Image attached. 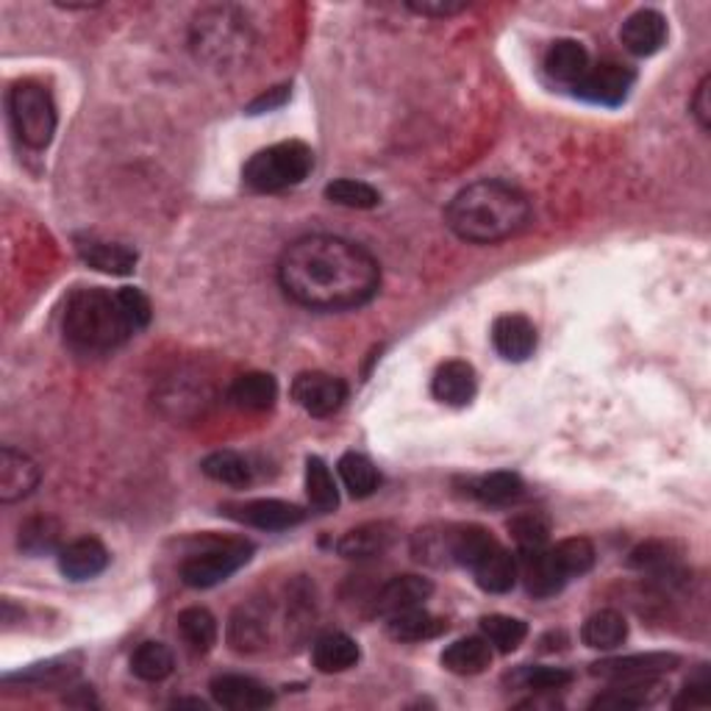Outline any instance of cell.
<instances>
[{
    "mask_svg": "<svg viewBox=\"0 0 711 711\" xmlns=\"http://www.w3.org/2000/svg\"><path fill=\"white\" fill-rule=\"evenodd\" d=\"M109 567V551L103 542L83 536V540L70 542L59 551V570L70 581H89Z\"/></svg>",
    "mask_w": 711,
    "mask_h": 711,
    "instance_id": "obj_16",
    "label": "cell"
},
{
    "mask_svg": "<svg viewBox=\"0 0 711 711\" xmlns=\"http://www.w3.org/2000/svg\"><path fill=\"white\" fill-rule=\"evenodd\" d=\"M326 198L345 209H375L381 204L378 189L364 181H354V178H339V181L328 184Z\"/></svg>",
    "mask_w": 711,
    "mask_h": 711,
    "instance_id": "obj_41",
    "label": "cell"
},
{
    "mask_svg": "<svg viewBox=\"0 0 711 711\" xmlns=\"http://www.w3.org/2000/svg\"><path fill=\"white\" fill-rule=\"evenodd\" d=\"M445 670L456 675H478L492 664V645L484 636H467L456 640L445 653H442Z\"/></svg>",
    "mask_w": 711,
    "mask_h": 711,
    "instance_id": "obj_27",
    "label": "cell"
},
{
    "mask_svg": "<svg viewBox=\"0 0 711 711\" xmlns=\"http://www.w3.org/2000/svg\"><path fill=\"white\" fill-rule=\"evenodd\" d=\"M434 595V584L423 575H397L389 584L381 586V592L375 595V614L381 618H392V614L408 612V609L423 606L428 598Z\"/></svg>",
    "mask_w": 711,
    "mask_h": 711,
    "instance_id": "obj_13",
    "label": "cell"
},
{
    "mask_svg": "<svg viewBox=\"0 0 711 711\" xmlns=\"http://www.w3.org/2000/svg\"><path fill=\"white\" fill-rule=\"evenodd\" d=\"M287 98H289V87H276V89H270L267 95H261V98H256L254 103L248 106V111H250V115L273 111V109H278V106L287 103Z\"/></svg>",
    "mask_w": 711,
    "mask_h": 711,
    "instance_id": "obj_50",
    "label": "cell"
},
{
    "mask_svg": "<svg viewBox=\"0 0 711 711\" xmlns=\"http://www.w3.org/2000/svg\"><path fill=\"white\" fill-rule=\"evenodd\" d=\"M523 556V564H520V573H523L525 590L534 598H553L556 592L564 590L567 584V575L562 573V567L556 564L553 553L547 547H540V551H525L520 553Z\"/></svg>",
    "mask_w": 711,
    "mask_h": 711,
    "instance_id": "obj_19",
    "label": "cell"
},
{
    "mask_svg": "<svg viewBox=\"0 0 711 711\" xmlns=\"http://www.w3.org/2000/svg\"><path fill=\"white\" fill-rule=\"evenodd\" d=\"M200 470H204V475H209L211 481L226 486H248L250 481H254V467H250V462L234 451L209 453V456L200 462Z\"/></svg>",
    "mask_w": 711,
    "mask_h": 711,
    "instance_id": "obj_31",
    "label": "cell"
},
{
    "mask_svg": "<svg viewBox=\"0 0 711 711\" xmlns=\"http://www.w3.org/2000/svg\"><path fill=\"white\" fill-rule=\"evenodd\" d=\"M315 167V154L304 142H278L250 156L243 178L254 192H282L298 187Z\"/></svg>",
    "mask_w": 711,
    "mask_h": 711,
    "instance_id": "obj_4",
    "label": "cell"
},
{
    "mask_svg": "<svg viewBox=\"0 0 711 711\" xmlns=\"http://www.w3.org/2000/svg\"><path fill=\"white\" fill-rule=\"evenodd\" d=\"M76 250L89 267L109 276H128L137 267V250L98 237H76Z\"/></svg>",
    "mask_w": 711,
    "mask_h": 711,
    "instance_id": "obj_18",
    "label": "cell"
},
{
    "mask_svg": "<svg viewBox=\"0 0 711 711\" xmlns=\"http://www.w3.org/2000/svg\"><path fill=\"white\" fill-rule=\"evenodd\" d=\"M223 514L237 523L250 525V529L261 531H287L295 525L304 523L306 512L295 503L276 501V497H259V501H245V503H226Z\"/></svg>",
    "mask_w": 711,
    "mask_h": 711,
    "instance_id": "obj_9",
    "label": "cell"
},
{
    "mask_svg": "<svg viewBox=\"0 0 711 711\" xmlns=\"http://www.w3.org/2000/svg\"><path fill=\"white\" fill-rule=\"evenodd\" d=\"M625 50L634 56H653L668 42V20L656 9H640L620 28Z\"/></svg>",
    "mask_w": 711,
    "mask_h": 711,
    "instance_id": "obj_15",
    "label": "cell"
},
{
    "mask_svg": "<svg viewBox=\"0 0 711 711\" xmlns=\"http://www.w3.org/2000/svg\"><path fill=\"white\" fill-rule=\"evenodd\" d=\"M209 690L217 707L231 711H259L273 703V692L248 675H217Z\"/></svg>",
    "mask_w": 711,
    "mask_h": 711,
    "instance_id": "obj_12",
    "label": "cell"
},
{
    "mask_svg": "<svg viewBox=\"0 0 711 711\" xmlns=\"http://www.w3.org/2000/svg\"><path fill=\"white\" fill-rule=\"evenodd\" d=\"M39 484V467L28 453L6 445L0 451V501L14 503L31 495Z\"/></svg>",
    "mask_w": 711,
    "mask_h": 711,
    "instance_id": "obj_14",
    "label": "cell"
},
{
    "mask_svg": "<svg viewBox=\"0 0 711 711\" xmlns=\"http://www.w3.org/2000/svg\"><path fill=\"white\" fill-rule=\"evenodd\" d=\"M431 392L445 406H467L478 392V378L467 362H445L434 373Z\"/></svg>",
    "mask_w": 711,
    "mask_h": 711,
    "instance_id": "obj_20",
    "label": "cell"
},
{
    "mask_svg": "<svg viewBox=\"0 0 711 711\" xmlns=\"http://www.w3.org/2000/svg\"><path fill=\"white\" fill-rule=\"evenodd\" d=\"M61 542V525L53 517H33L20 529V547L31 556L56 551Z\"/></svg>",
    "mask_w": 711,
    "mask_h": 711,
    "instance_id": "obj_40",
    "label": "cell"
},
{
    "mask_svg": "<svg viewBox=\"0 0 711 711\" xmlns=\"http://www.w3.org/2000/svg\"><path fill=\"white\" fill-rule=\"evenodd\" d=\"M475 581L484 592H492V595H503V592L512 590L517 584V575H520V564L506 547L497 545L495 551L486 553L478 564L473 567Z\"/></svg>",
    "mask_w": 711,
    "mask_h": 711,
    "instance_id": "obj_23",
    "label": "cell"
},
{
    "mask_svg": "<svg viewBox=\"0 0 711 711\" xmlns=\"http://www.w3.org/2000/svg\"><path fill=\"white\" fill-rule=\"evenodd\" d=\"M337 467L350 497H369L381 486L378 467L367 456H362V453H345Z\"/></svg>",
    "mask_w": 711,
    "mask_h": 711,
    "instance_id": "obj_36",
    "label": "cell"
},
{
    "mask_svg": "<svg viewBox=\"0 0 711 711\" xmlns=\"http://www.w3.org/2000/svg\"><path fill=\"white\" fill-rule=\"evenodd\" d=\"M629 564L642 570V573L673 575L679 570V553H673V545H668V542H645L631 553Z\"/></svg>",
    "mask_w": 711,
    "mask_h": 711,
    "instance_id": "obj_39",
    "label": "cell"
},
{
    "mask_svg": "<svg viewBox=\"0 0 711 711\" xmlns=\"http://www.w3.org/2000/svg\"><path fill=\"white\" fill-rule=\"evenodd\" d=\"M228 642L234 651L254 653L267 642V618L259 606H243L228 623Z\"/></svg>",
    "mask_w": 711,
    "mask_h": 711,
    "instance_id": "obj_29",
    "label": "cell"
},
{
    "mask_svg": "<svg viewBox=\"0 0 711 711\" xmlns=\"http://www.w3.org/2000/svg\"><path fill=\"white\" fill-rule=\"evenodd\" d=\"M358 645L356 640H350L348 634H339V631H332V634L320 636L315 642V651H312V659H315V668L320 673H345V670L356 668L358 662Z\"/></svg>",
    "mask_w": 711,
    "mask_h": 711,
    "instance_id": "obj_26",
    "label": "cell"
},
{
    "mask_svg": "<svg viewBox=\"0 0 711 711\" xmlns=\"http://www.w3.org/2000/svg\"><path fill=\"white\" fill-rule=\"evenodd\" d=\"M176 670V659L165 642H142L131 653V673L142 681H165Z\"/></svg>",
    "mask_w": 711,
    "mask_h": 711,
    "instance_id": "obj_34",
    "label": "cell"
},
{
    "mask_svg": "<svg viewBox=\"0 0 711 711\" xmlns=\"http://www.w3.org/2000/svg\"><path fill=\"white\" fill-rule=\"evenodd\" d=\"M681 659L675 653H634V656L606 659L592 664V675H601L609 681H636V679H659L662 673L679 668Z\"/></svg>",
    "mask_w": 711,
    "mask_h": 711,
    "instance_id": "obj_11",
    "label": "cell"
},
{
    "mask_svg": "<svg viewBox=\"0 0 711 711\" xmlns=\"http://www.w3.org/2000/svg\"><path fill=\"white\" fill-rule=\"evenodd\" d=\"M78 668H70V659H53V662L33 664V668L20 670L14 675H6V681H22V684H37V687H53L61 681H70L76 675Z\"/></svg>",
    "mask_w": 711,
    "mask_h": 711,
    "instance_id": "obj_42",
    "label": "cell"
},
{
    "mask_svg": "<svg viewBox=\"0 0 711 711\" xmlns=\"http://www.w3.org/2000/svg\"><path fill=\"white\" fill-rule=\"evenodd\" d=\"M497 540L481 525H458L451 529V562L473 570L490 551H495Z\"/></svg>",
    "mask_w": 711,
    "mask_h": 711,
    "instance_id": "obj_30",
    "label": "cell"
},
{
    "mask_svg": "<svg viewBox=\"0 0 711 711\" xmlns=\"http://www.w3.org/2000/svg\"><path fill=\"white\" fill-rule=\"evenodd\" d=\"M551 553L567 579L590 573L592 564H595V545H592L586 536H570V540H562Z\"/></svg>",
    "mask_w": 711,
    "mask_h": 711,
    "instance_id": "obj_38",
    "label": "cell"
},
{
    "mask_svg": "<svg viewBox=\"0 0 711 711\" xmlns=\"http://www.w3.org/2000/svg\"><path fill=\"white\" fill-rule=\"evenodd\" d=\"M629 636V623L620 612L614 609H603V612H595L581 629V640H584L586 648L592 651H614L620 648Z\"/></svg>",
    "mask_w": 711,
    "mask_h": 711,
    "instance_id": "obj_28",
    "label": "cell"
},
{
    "mask_svg": "<svg viewBox=\"0 0 711 711\" xmlns=\"http://www.w3.org/2000/svg\"><path fill=\"white\" fill-rule=\"evenodd\" d=\"M250 556H254V545L250 542H217V545L206 547V551L192 553L181 564V581L187 586H192V590H211V586L231 579L239 567H245L250 562Z\"/></svg>",
    "mask_w": 711,
    "mask_h": 711,
    "instance_id": "obj_7",
    "label": "cell"
},
{
    "mask_svg": "<svg viewBox=\"0 0 711 711\" xmlns=\"http://www.w3.org/2000/svg\"><path fill=\"white\" fill-rule=\"evenodd\" d=\"M178 631L195 653H209L217 645V620L204 606L184 609L178 614Z\"/></svg>",
    "mask_w": 711,
    "mask_h": 711,
    "instance_id": "obj_32",
    "label": "cell"
},
{
    "mask_svg": "<svg viewBox=\"0 0 711 711\" xmlns=\"http://www.w3.org/2000/svg\"><path fill=\"white\" fill-rule=\"evenodd\" d=\"M117 300H120V309L122 315H126L131 332L134 334L142 332V328L150 323V300L134 287H122L120 293H117Z\"/></svg>",
    "mask_w": 711,
    "mask_h": 711,
    "instance_id": "obj_46",
    "label": "cell"
},
{
    "mask_svg": "<svg viewBox=\"0 0 711 711\" xmlns=\"http://www.w3.org/2000/svg\"><path fill=\"white\" fill-rule=\"evenodd\" d=\"M508 531H512L520 553L540 551V547H545L547 534H551L545 517H540V514H520V517H514L512 523H508Z\"/></svg>",
    "mask_w": 711,
    "mask_h": 711,
    "instance_id": "obj_43",
    "label": "cell"
},
{
    "mask_svg": "<svg viewBox=\"0 0 711 711\" xmlns=\"http://www.w3.org/2000/svg\"><path fill=\"white\" fill-rule=\"evenodd\" d=\"M9 117L22 145L31 150H45L56 134V106L45 87L33 81H20L9 92Z\"/></svg>",
    "mask_w": 711,
    "mask_h": 711,
    "instance_id": "obj_6",
    "label": "cell"
},
{
    "mask_svg": "<svg viewBox=\"0 0 711 711\" xmlns=\"http://www.w3.org/2000/svg\"><path fill=\"white\" fill-rule=\"evenodd\" d=\"M445 629H447L445 620L434 618V614L425 612L423 606L386 618V634L397 642L434 640V636H440Z\"/></svg>",
    "mask_w": 711,
    "mask_h": 711,
    "instance_id": "obj_25",
    "label": "cell"
},
{
    "mask_svg": "<svg viewBox=\"0 0 711 711\" xmlns=\"http://www.w3.org/2000/svg\"><path fill=\"white\" fill-rule=\"evenodd\" d=\"M711 78L707 76L701 83H698L695 89V98H692V115H695V120L701 122L703 131H709L711 126Z\"/></svg>",
    "mask_w": 711,
    "mask_h": 711,
    "instance_id": "obj_49",
    "label": "cell"
},
{
    "mask_svg": "<svg viewBox=\"0 0 711 711\" xmlns=\"http://www.w3.org/2000/svg\"><path fill=\"white\" fill-rule=\"evenodd\" d=\"M392 542H395V529L389 523H364L337 542V553L350 562H364V559L384 556Z\"/></svg>",
    "mask_w": 711,
    "mask_h": 711,
    "instance_id": "obj_21",
    "label": "cell"
},
{
    "mask_svg": "<svg viewBox=\"0 0 711 711\" xmlns=\"http://www.w3.org/2000/svg\"><path fill=\"white\" fill-rule=\"evenodd\" d=\"M481 634L495 651L514 653L529 636V625L517 618H508V614H490V618L481 620Z\"/></svg>",
    "mask_w": 711,
    "mask_h": 711,
    "instance_id": "obj_37",
    "label": "cell"
},
{
    "mask_svg": "<svg viewBox=\"0 0 711 711\" xmlns=\"http://www.w3.org/2000/svg\"><path fill=\"white\" fill-rule=\"evenodd\" d=\"M414 556L428 564L451 562V529H425L414 536Z\"/></svg>",
    "mask_w": 711,
    "mask_h": 711,
    "instance_id": "obj_44",
    "label": "cell"
},
{
    "mask_svg": "<svg viewBox=\"0 0 711 711\" xmlns=\"http://www.w3.org/2000/svg\"><path fill=\"white\" fill-rule=\"evenodd\" d=\"M245 17L237 9H215L200 11L198 20L192 28V45L198 50V56H204L206 61H215V65H228L234 59H243L248 53L250 33L245 26Z\"/></svg>",
    "mask_w": 711,
    "mask_h": 711,
    "instance_id": "obj_5",
    "label": "cell"
},
{
    "mask_svg": "<svg viewBox=\"0 0 711 711\" xmlns=\"http://www.w3.org/2000/svg\"><path fill=\"white\" fill-rule=\"evenodd\" d=\"M709 690H711V684H709L707 673H703L701 679L690 681V684H687L684 695H681L679 701H675V707H690V709L709 707V701H711V692Z\"/></svg>",
    "mask_w": 711,
    "mask_h": 711,
    "instance_id": "obj_48",
    "label": "cell"
},
{
    "mask_svg": "<svg viewBox=\"0 0 711 711\" xmlns=\"http://www.w3.org/2000/svg\"><path fill=\"white\" fill-rule=\"evenodd\" d=\"M590 53L575 39H556L545 53V70L553 81L575 87L590 70Z\"/></svg>",
    "mask_w": 711,
    "mask_h": 711,
    "instance_id": "obj_22",
    "label": "cell"
},
{
    "mask_svg": "<svg viewBox=\"0 0 711 711\" xmlns=\"http://www.w3.org/2000/svg\"><path fill=\"white\" fill-rule=\"evenodd\" d=\"M117 293L106 289H78L67 300L65 339L81 354H109L131 337Z\"/></svg>",
    "mask_w": 711,
    "mask_h": 711,
    "instance_id": "obj_3",
    "label": "cell"
},
{
    "mask_svg": "<svg viewBox=\"0 0 711 711\" xmlns=\"http://www.w3.org/2000/svg\"><path fill=\"white\" fill-rule=\"evenodd\" d=\"M278 284L289 300L306 309L345 312L375 298L381 267L350 239L312 234L287 245L278 261Z\"/></svg>",
    "mask_w": 711,
    "mask_h": 711,
    "instance_id": "obj_1",
    "label": "cell"
},
{
    "mask_svg": "<svg viewBox=\"0 0 711 711\" xmlns=\"http://www.w3.org/2000/svg\"><path fill=\"white\" fill-rule=\"evenodd\" d=\"M234 406L245 412H267L278 397V384L270 373H245L228 389Z\"/></svg>",
    "mask_w": 711,
    "mask_h": 711,
    "instance_id": "obj_24",
    "label": "cell"
},
{
    "mask_svg": "<svg viewBox=\"0 0 711 711\" xmlns=\"http://www.w3.org/2000/svg\"><path fill=\"white\" fill-rule=\"evenodd\" d=\"M306 495H309L312 508L320 514L334 512L339 506V492L334 484V475L320 456L306 458Z\"/></svg>",
    "mask_w": 711,
    "mask_h": 711,
    "instance_id": "obj_33",
    "label": "cell"
},
{
    "mask_svg": "<svg viewBox=\"0 0 711 711\" xmlns=\"http://www.w3.org/2000/svg\"><path fill=\"white\" fill-rule=\"evenodd\" d=\"M445 223L458 239L473 245H495L512 239L531 223V204L517 187L484 178L464 187L451 200Z\"/></svg>",
    "mask_w": 711,
    "mask_h": 711,
    "instance_id": "obj_2",
    "label": "cell"
},
{
    "mask_svg": "<svg viewBox=\"0 0 711 711\" xmlns=\"http://www.w3.org/2000/svg\"><path fill=\"white\" fill-rule=\"evenodd\" d=\"M492 345L506 362H525L536 350V328L523 315H503L492 326Z\"/></svg>",
    "mask_w": 711,
    "mask_h": 711,
    "instance_id": "obj_17",
    "label": "cell"
},
{
    "mask_svg": "<svg viewBox=\"0 0 711 711\" xmlns=\"http://www.w3.org/2000/svg\"><path fill=\"white\" fill-rule=\"evenodd\" d=\"M293 397L312 417H332L348 401V386L343 378L328 373H300L293 381Z\"/></svg>",
    "mask_w": 711,
    "mask_h": 711,
    "instance_id": "obj_8",
    "label": "cell"
},
{
    "mask_svg": "<svg viewBox=\"0 0 711 711\" xmlns=\"http://www.w3.org/2000/svg\"><path fill=\"white\" fill-rule=\"evenodd\" d=\"M570 681H573V673L564 668H542V664H534V668H525L520 673V684L534 692L564 690Z\"/></svg>",
    "mask_w": 711,
    "mask_h": 711,
    "instance_id": "obj_45",
    "label": "cell"
},
{
    "mask_svg": "<svg viewBox=\"0 0 711 711\" xmlns=\"http://www.w3.org/2000/svg\"><path fill=\"white\" fill-rule=\"evenodd\" d=\"M408 9L423 17H451L467 9V3H456V0H412Z\"/></svg>",
    "mask_w": 711,
    "mask_h": 711,
    "instance_id": "obj_47",
    "label": "cell"
},
{
    "mask_svg": "<svg viewBox=\"0 0 711 711\" xmlns=\"http://www.w3.org/2000/svg\"><path fill=\"white\" fill-rule=\"evenodd\" d=\"M634 83V72L614 61H603L586 70V76L575 83V95H581L590 103L618 106L629 98V89Z\"/></svg>",
    "mask_w": 711,
    "mask_h": 711,
    "instance_id": "obj_10",
    "label": "cell"
},
{
    "mask_svg": "<svg viewBox=\"0 0 711 711\" xmlns=\"http://www.w3.org/2000/svg\"><path fill=\"white\" fill-rule=\"evenodd\" d=\"M470 492L486 506H512L525 495V484L517 473H490L475 481Z\"/></svg>",
    "mask_w": 711,
    "mask_h": 711,
    "instance_id": "obj_35",
    "label": "cell"
}]
</instances>
